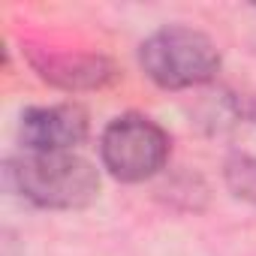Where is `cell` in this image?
<instances>
[{
  "mask_svg": "<svg viewBox=\"0 0 256 256\" xmlns=\"http://www.w3.org/2000/svg\"><path fill=\"white\" fill-rule=\"evenodd\" d=\"M90 133V118L78 102L28 106L18 118V139L24 151H76Z\"/></svg>",
  "mask_w": 256,
  "mask_h": 256,
  "instance_id": "277c9868",
  "label": "cell"
},
{
  "mask_svg": "<svg viewBox=\"0 0 256 256\" xmlns=\"http://www.w3.org/2000/svg\"><path fill=\"white\" fill-rule=\"evenodd\" d=\"M226 190L256 208V157L253 154H232L223 166Z\"/></svg>",
  "mask_w": 256,
  "mask_h": 256,
  "instance_id": "8992f818",
  "label": "cell"
},
{
  "mask_svg": "<svg viewBox=\"0 0 256 256\" xmlns=\"http://www.w3.org/2000/svg\"><path fill=\"white\" fill-rule=\"evenodd\" d=\"M220 48L217 42L193 30L187 24H166L142 40L139 66L163 90H193L205 88L220 72Z\"/></svg>",
  "mask_w": 256,
  "mask_h": 256,
  "instance_id": "7a4b0ae2",
  "label": "cell"
},
{
  "mask_svg": "<svg viewBox=\"0 0 256 256\" xmlns=\"http://www.w3.org/2000/svg\"><path fill=\"white\" fill-rule=\"evenodd\" d=\"M10 181L22 199L46 211H78L100 196V172L76 151H24L10 163Z\"/></svg>",
  "mask_w": 256,
  "mask_h": 256,
  "instance_id": "6da1fadb",
  "label": "cell"
},
{
  "mask_svg": "<svg viewBox=\"0 0 256 256\" xmlns=\"http://www.w3.org/2000/svg\"><path fill=\"white\" fill-rule=\"evenodd\" d=\"M34 72L58 88V90H100L118 82V66L106 58V54H90V52H48V48H36L28 54Z\"/></svg>",
  "mask_w": 256,
  "mask_h": 256,
  "instance_id": "5b68a950",
  "label": "cell"
},
{
  "mask_svg": "<svg viewBox=\"0 0 256 256\" xmlns=\"http://www.w3.org/2000/svg\"><path fill=\"white\" fill-rule=\"evenodd\" d=\"M172 154V139L163 126L139 112L112 118L100 133V163L120 184L157 178Z\"/></svg>",
  "mask_w": 256,
  "mask_h": 256,
  "instance_id": "3957f363",
  "label": "cell"
}]
</instances>
